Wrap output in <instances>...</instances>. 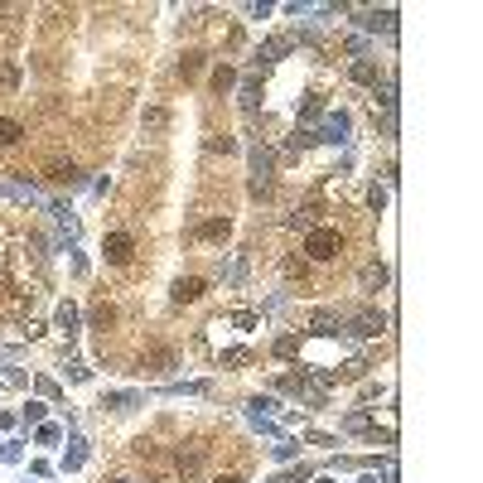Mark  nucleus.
Masks as SVG:
<instances>
[{
  "label": "nucleus",
  "instance_id": "10",
  "mask_svg": "<svg viewBox=\"0 0 483 483\" xmlns=\"http://www.w3.org/2000/svg\"><path fill=\"white\" fill-rule=\"evenodd\" d=\"M353 83H377V68H373L368 58H358V63H353Z\"/></svg>",
  "mask_w": 483,
  "mask_h": 483
},
{
  "label": "nucleus",
  "instance_id": "12",
  "mask_svg": "<svg viewBox=\"0 0 483 483\" xmlns=\"http://www.w3.org/2000/svg\"><path fill=\"white\" fill-rule=\"evenodd\" d=\"M92 324H97V329H111V324H116V309H111V304H97V309H92Z\"/></svg>",
  "mask_w": 483,
  "mask_h": 483
},
{
  "label": "nucleus",
  "instance_id": "4",
  "mask_svg": "<svg viewBox=\"0 0 483 483\" xmlns=\"http://www.w3.org/2000/svg\"><path fill=\"white\" fill-rule=\"evenodd\" d=\"M382 329H386V319L382 314H373V309L353 319V334H363V338H373V334H382Z\"/></svg>",
  "mask_w": 483,
  "mask_h": 483
},
{
  "label": "nucleus",
  "instance_id": "18",
  "mask_svg": "<svg viewBox=\"0 0 483 483\" xmlns=\"http://www.w3.org/2000/svg\"><path fill=\"white\" fill-rule=\"evenodd\" d=\"M116 483H136V479H116Z\"/></svg>",
  "mask_w": 483,
  "mask_h": 483
},
{
  "label": "nucleus",
  "instance_id": "14",
  "mask_svg": "<svg viewBox=\"0 0 483 483\" xmlns=\"http://www.w3.org/2000/svg\"><path fill=\"white\" fill-rule=\"evenodd\" d=\"M208 150H222V155H232L237 145H232V136H213V140H208Z\"/></svg>",
  "mask_w": 483,
  "mask_h": 483
},
{
  "label": "nucleus",
  "instance_id": "1",
  "mask_svg": "<svg viewBox=\"0 0 483 483\" xmlns=\"http://www.w3.org/2000/svg\"><path fill=\"white\" fill-rule=\"evenodd\" d=\"M304 252H309L314 261H329V256H338V232H334V227H314V232L304 237Z\"/></svg>",
  "mask_w": 483,
  "mask_h": 483
},
{
  "label": "nucleus",
  "instance_id": "9",
  "mask_svg": "<svg viewBox=\"0 0 483 483\" xmlns=\"http://www.w3.org/2000/svg\"><path fill=\"white\" fill-rule=\"evenodd\" d=\"M19 136H24V126H19V121H10V116H0V145H15Z\"/></svg>",
  "mask_w": 483,
  "mask_h": 483
},
{
  "label": "nucleus",
  "instance_id": "16",
  "mask_svg": "<svg viewBox=\"0 0 483 483\" xmlns=\"http://www.w3.org/2000/svg\"><path fill=\"white\" fill-rule=\"evenodd\" d=\"M179 73H184V78H193V73H198V54H184V63H179Z\"/></svg>",
  "mask_w": 483,
  "mask_h": 483
},
{
  "label": "nucleus",
  "instance_id": "15",
  "mask_svg": "<svg viewBox=\"0 0 483 483\" xmlns=\"http://www.w3.org/2000/svg\"><path fill=\"white\" fill-rule=\"evenodd\" d=\"M73 324H78V309L63 304V309H58V329H73Z\"/></svg>",
  "mask_w": 483,
  "mask_h": 483
},
{
  "label": "nucleus",
  "instance_id": "3",
  "mask_svg": "<svg viewBox=\"0 0 483 483\" xmlns=\"http://www.w3.org/2000/svg\"><path fill=\"white\" fill-rule=\"evenodd\" d=\"M203 290H208V281H198V276H184V281L174 286V304H193V300H203Z\"/></svg>",
  "mask_w": 483,
  "mask_h": 483
},
{
  "label": "nucleus",
  "instance_id": "7",
  "mask_svg": "<svg viewBox=\"0 0 483 483\" xmlns=\"http://www.w3.org/2000/svg\"><path fill=\"white\" fill-rule=\"evenodd\" d=\"M49 179H58V184H73V179H78V165H73V160H54V165H49Z\"/></svg>",
  "mask_w": 483,
  "mask_h": 483
},
{
  "label": "nucleus",
  "instance_id": "5",
  "mask_svg": "<svg viewBox=\"0 0 483 483\" xmlns=\"http://www.w3.org/2000/svg\"><path fill=\"white\" fill-rule=\"evenodd\" d=\"M174 469H179V479H193V474L203 469V450H184V455L174 459Z\"/></svg>",
  "mask_w": 483,
  "mask_h": 483
},
{
  "label": "nucleus",
  "instance_id": "13",
  "mask_svg": "<svg viewBox=\"0 0 483 483\" xmlns=\"http://www.w3.org/2000/svg\"><path fill=\"white\" fill-rule=\"evenodd\" d=\"M334 324H338V319H334L329 309H319V314H314V329H319V334H334Z\"/></svg>",
  "mask_w": 483,
  "mask_h": 483
},
{
  "label": "nucleus",
  "instance_id": "6",
  "mask_svg": "<svg viewBox=\"0 0 483 483\" xmlns=\"http://www.w3.org/2000/svg\"><path fill=\"white\" fill-rule=\"evenodd\" d=\"M140 126H145V131H165V126H170V111H165V106H145Z\"/></svg>",
  "mask_w": 483,
  "mask_h": 483
},
{
  "label": "nucleus",
  "instance_id": "2",
  "mask_svg": "<svg viewBox=\"0 0 483 483\" xmlns=\"http://www.w3.org/2000/svg\"><path fill=\"white\" fill-rule=\"evenodd\" d=\"M101 252H106V261H111V266H126V261L136 256V237H131V232H111Z\"/></svg>",
  "mask_w": 483,
  "mask_h": 483
},
{
  "label": "nucleus",
  "instance_id": "8",
  "mask_svg": "<svg viewBox=\"0 0 483 483\" xmlns=\"http://www.w3.org/2000/svg\"><path fill=\"white\" fill-rule=\"evenodd\" d=\"M227 232H232V222H227V218H213V222H203V227H198V237H208V242H218V237H227Z\"/></svg>",
  "mask_w": 483,
  "mask_h": 483
},
{
  "label": "nucleus",
  "instance_id": "11",
  "mask_svg": "<svg viewBox=\"0 0 483 483\" xmlns=\"http://www.w3.org/2000/svg\"><path fill=\"white\" fill-rule=\"evenodd\" d=\"M232 83H237V73H232L227 63H222V68H213V88H218V92H227Z\"/></svg>",
  "mask_w": 483,
  "mask_h": 483
},
{
  "label": "nucleus",
  "instance_id": "17",
  "mask_svg": "<svg viewBox=\"0 0 483 483\" xmlns=\"http://www.w3.org/2000/svg\"><path fill=\"white\" fill-rule=\"evenodd\" d=\"M213 483H242V479L237 474H222V479H213Z\"/></svg>",
  "mask_w": 483,
  "mask_h": 483
}]
</instances>
